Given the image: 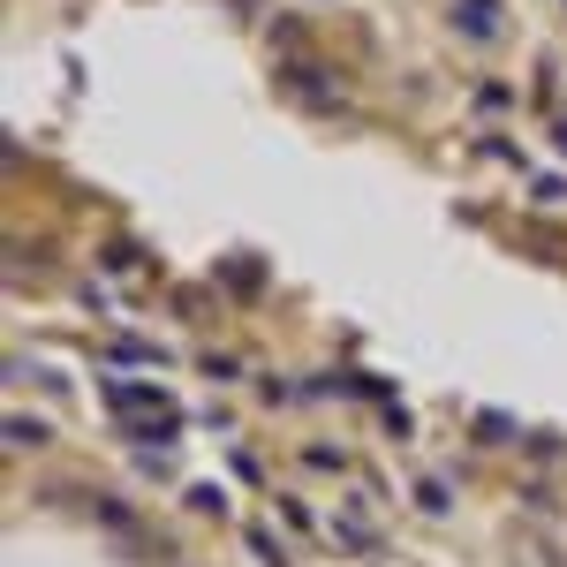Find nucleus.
Returning a JSON list of instances; mask_svg holds the SVG:
<instances>
[{
  "instance_id": "4",
  "label": "nucleus",
  "mask_w": 567,
  "mask_h": 567,
  "mask_svg": "<svg viewBox=\"0 0 567 567\" xmlns=\"http://www.w3.org/2000/svg\"><path fill=\"white\" fill-rule=\"evenodd\" d=\"M250 552H258L265 567H288V560H280V545H273V537H250Z\"/></svg>"
},
{
  "instance_id": "2",
  "label": "nucleus",
  "mask_w": 567,
  "mask_h": 567,
  "mask_svg": "<svg viewBox=\"0 0 567 567\" xmlns=\"http://www.w3.org/2000/svg\"><path fill=\"white\" fill-rule=\"evenodd\" d=\"M530 197H545V205H560V197H567V174H530Z\"/></svg>"
},
{
  "instance_id": "3",
  "label": "nucleus",
  "mask_w": 567,
  "mask_h": 567,
  "mask_svg": "<svg viewBox=\"0 0 567 567\" xmlns=\"http://www.w3.org/2000/svg\"><path fill=\"white\" fill-rule=\"evenodd\" d=\"M416 499H424L431 515H447V484H439V477H424V484H416Z\"/></svg>"
},
{
  "instance_id": "1",
  "label": "nucleus",
  "mask_w": 567,
  "mask_h": 567,
  "mask_svg": "<svg viewBox=\"0 0 567 567\" xmlns=\"http://www.w3.org/2000/svg\"><path fill=\"white\" fill-rule=\"evenodd\" d=\"M454 31L477 38V46H499L507 38V8L499 0H454Z\"/></svg>"
},
{
  "instance_id": "5",
  "label": "nucleus",
  "mask_w": 567,
  "mask_h": 567,
  "mask_svg": "<svg viewBox=\"0 0 567 567\" xmlns=\"http://www.w3.org/2000/svg\"><path fill=\"white\" fill-rule=\"evenodd\" d=\"M552 144H560V152H567V121H552Z\"/></svg>"
}]
</instances>
